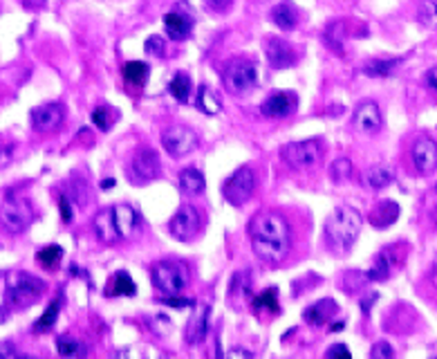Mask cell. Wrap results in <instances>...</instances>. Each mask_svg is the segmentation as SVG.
I'll return each mask as SVG.
<instances>
[{
  "mask_svg": "<svg viewBox=\"0 0 437 359\" xmlns=\"http://www.w3.org/2000/svg\"><path fill=\"white\" fill-rule=\"evenodd\" d=\"M251 250L267 265H281L292 250V232L287 220L276 211L258 214L249 223Z\"/></svg>",
  "mask_w": 437,
  "mask_h": 359,
  "instance_id": "cell-1",
  "label": "cell"
},
{
  "mask_svg": "<svg viewBox=\"0 0 437 359\" xmlns=\"http://www.w3.org/2000/svg\"><path fill=\"white\" fill-rule=\"evenodd\" d=\"M361 225H364V218L355 207H337L325 220V245H328V250L337 256L348 254L352 245L357 243Z\"/></svg>",
  "mask_w": 437,
  "mask_h": 359,
  "instance_id": "cell-2",
  "label": "cell"
},
{
  "mask_svg": "<svg viewBox=\"0 0 437 359\" xmlns=\"http://www.w3.org/2000/svg\"><path fill=\"white\" fill-rule=\"evenodd\" d=\"M151 281L164 294H182L191 281L189 265L182 261H160L151 268Z\"/></svg>",
  "mask_w": 437,
  "mask_h": 359,
  "instance_id": "cell-3",
  "label": "cell"
},
{
  "mask_svg": "<svg viewBox=\"0 0 437 359\" xmlns=\"http://www.w3.org/2000/svg\"><path fill=\"white\" fill-rule=\"evenodd\" d=\"M222 86L229 95H245L258 86V66L251 59H234L222 70Z\"/></svg>",
  "mask_w": 437,
  "mask_h": 359,
  "instance_id": "cell-4",
  "label": "cell"
},
{
  "mask_svg": "<svg viewBox=\"0 0 437 359\" xmlns=\"http://www.w3.org/2000/svg\"><path fill=\"white\" fill-rule=\"evenodd\" d=\"M45 285L41 279H36L32 274L25 272H14L7 276V290H5V303L16 308L30 306L32 301H36L45 292Z\"/></svg>",
  "mask_w": 437,
  "mask_h": 359,
  "instance_id": "cell-5",
  "label": "cell"
},
{
  "mask_svg": "<svg viewBox=\"0 0 437 359\" xmlns=\"http://www.w3.org/2000/svg\"><path fill=\"white\" fill-rule=\"evenodd\" d=\"M256 191V173L251 167H240L222 184V196L234 207H243Z\"/></svg>",
  "mask_w": 437,
  "mask_h": 359,
  "instance_id": "cell-6",
  "label": "cell"
},
{
  "mask_svg": "<svg viewBox=\"0 0 437 359\" xmlns=\"http://www.w3.org/2000/svg\"><path fill=\"white\" fill-rule=\"evenodd\" d=\"M321 155H323V149L319 140L290 142L281 149L283 162L292 169H310L321 160Z\"/></svg>",
  "mask_w": 437,
  "mask_h": 359,
  "instance_id": "cell-7",
  "label": "cell"
},
{
  "mask_svg": "<svg viewBox=\"0 0 437 359\" xmlns=\"http://www.w3.org/2000/svg\"><path fill=\"white\" fill-rule=\"evenodd\" d=\"M160 176V155L153 149H139L126 167V178L130 184H148Z\"/></svg>",
  "mask_w": 437,
  "mask_h": 359,
  "instance_id": "cell-8",
  "label": "cell"
},
{
  "mask_svg": "<svg viewBox=\"0 0 437 359\" xmlns=\"http://www.w3.org/2000/svg\"><path fill=\"white\" fill-rule=\"evenodd\" d=\"M198 144H200V137L189 126L175 124L162 131V146L173 158H184V155H189L191 151L198 149Z\"/></svg>",
  "mask_w": 437,
  "mask_h": 359,
  "instance_id": "cell-9",
  "label": "cell"
},
{
  "mask_svg": "<svg viewBox=\"0 0 437 359\" xmlns=\"http://www.w3.org/2000/svg\"><path fill=\"white\" fill-rule=\"evenodd\" d=\"M202 229V214L198 207L193 205H184L182 209H178V214H175L169 220V234L175 238V241H193L195 236L200 234Z\"/></svg>",
  "mask_w": 437,
  "mask_h": 359,
  "instance_id": "cell-10",
  "label": "cell"
},
{
  "mask_svg": "<svg viewBox=\"0 0 437 359\" xmlns=\"http://www.w3.org/2000/svg\"><path fill=\"white\" fill-rule=\"evenodd\" d=\"M34 220V209L25 198H9L3 205V229L9 234H21Z\"/></svg>",
  "mask_w": 437,
  "mask_h": 359,
  "instance_id": "cell-11",
  "label": "cell"
},
{
  "mask_svg": "<svg viewBox=\"0 0 437 359\" xmlns=\"http://www.w3.org/2000/svg\"><path fill=\"white\" fill-rule=\"evenodd\" d=\"M413 167L420 176H431L437 169V142L429 135L417 137L413 149H411Z\"/></svg>",
  "mask_w": 437,
  "mask_h": 359,
  "instance_id": "cell-12",
  "label": "cell"
},
{
  "mask_svg": "<svg viewBox=\"0 0 437 359\" xmlns=\"http://www.w3.org/2000/svg\"><path fill=\"white\" fill-rule=\"evenodd\" d=\"M395 250H397V245H390L375 256L373 268L366 272L368 281H386V279H390V274L395 272V268H399V265L404 263L406 252H395Z\"/></svg>",
  "mask_w": 437,
  "mask_h": 359,
  "instance_id": "cell-13",
  "label": "cell"
},
{
  "mask_svg": "<svg viewBox=\"0 0 437 359\" xmlns=\"http://www.w3.org/2000/svg\"><path fill=\"white\" fill-rule=\"evenodd\" d=\"M381 110L375 101H361L352 115V126L361 135H377L381 131Z\"/></svg>",
  "mask_w": 437,
  "mask_h": 359,
  "instance_id": "cell-14",
  "label": "cell"
},
{
  "mask_svg": "<svg viewBox=\"0 0 437 359\" xmlns=\"http://www.w3.org/2000/svg\"><path fill=\"white\" fill-rule=\"evenodd\" d=\"M32 126L36 133H52L63 124L65 119V108L63 104H45L32 110Z\"/></svg>",
  "mask_w": 437,
  "mask_h": 359,
  "instance_id": "cell-15",
  "label": "cell"
},
{
  "mask_svg": "<svg viewBox=\"0 0 437 359\" xmlns=\"http://www.w3.org/2000/svg\"><path fill=\"white\" fill-rule=\"evenodd\" d=\"M265 54H267V61H269V68L274 70H285V68H292L296 63V50L292 48L290 43L283 41V39H267L265 43Z\"/></svg>",
  "mask_w": 437,
  "mask_h": 359,
  "instance_id": "cell-16",
  "label": "cell"
},
{
  "mask_svg": "<svg viewBox=\"0 0 437 359\" xmlns=\"http://www.w3.org/2000/svg\"><path fill=\"white\" fill-rule=\"evenodd\" d=\"M296 104H299V99H296L294 92H274V95H269L263 106H260V113L269 119H283L287 115H292L296 110Z\"/></svg>",
  "mask_w": 437,
  "mask_h": 359,
  "instance_id": "cell-17",
  "label": "cell"
},
{
  "mask_svg": "<svg viewBox=\"0 0 437 359\" xmlns=\"http://www.w3.org/2000/svg\"><path fill=\"white\" fill-rule=\"evenodd\" d=\"M209 315H211L209 303L195 308V312L191 315L189 324H187V330H184V339H187L189 346H198V344L204 342L207 330H209Z\"/></svg>",
  "mask_w": 437,
  "mask_h": 359,
  "instance_id": "cell-18",
  "label": "cell"
},
{
  "mask_svg": "<svg viewBox=\"0 0 437 359\" xmlns=\"http://www.w3.org/2000/svg\"><path fill=\"white\" fill-rule=\"evenodd\" d=\"M92 229H95V236L99 238V241L106 243V245H113L117 241H122L117 223H115V209L113 207L101 211V214L95 218V223H92Z\"/></svg>",
  "mask_w": 437,
  "mask_h": 359,
  "instance_id": "cell-19",
  "label": "cell"
},
{
  "mask_svg": "<svg viewBox=\"0 0 437 359\" xmlns=\"http://www.w3.org/2000/svg\"><path fill=\"white\" fill-rule=\"evenodd\" d=\"M115 209V223L119 229V236H122V241H128V238H133L139 229V214L130 207V205H117Z\"/></svg>",
  "mask_w": 437,
  "mask_h": 359,
  "instance_id": "cell-20",
  "label": "cell"
},
{
  "mask_svg": "<svg viewBox=\"0 0 437 359\" xmlns=\"http://www.w3.org/2000/svg\"><path fill=\"white\" fill-rule=\"evenodd\" d=\"M337 310L339 308H337V301L334 299H321V301H316L314 306L303 310V319L312 326H325L334 315H337Z\"/></svg>",
  "mask_w": 437,
  "mask_h": 359,
  "instance_id": "cell-21",
  "label": "cell"
},
{
  "mask_svg": "<svg viewBox=\"0 0 437 359\" xmlns=\"http://www.w3.org/2000/svg\"><path fill=\"white\" fill-rule=\"evenodd\" d=\"M164 30H166V34H169V39L184 41V39H189L191 32H193V21L184 14L169 12L164 16Z\"/></svg>",
  "mask_w": 437,
  "mask_h": 359,
  "instance_id": "cell-22",
  "label": "cell"
},
{
  "mask_svg": "<svg viewBox=\"0 0 437 359\" xmlns=\"http://www.w3.org/2000/svg\"><path fill=\"white\" fill-rule=\"evenodd\" d=\"M397 218H399V205L393 200H384L368 214V223L377 229H386L393 223H397Z\"/></svg>",
  "mask_w": 437,
  "mask_h": 359,
  "instance_id": "cell-23",
  "label": "cell"
},
{
  "mask_svg": "<svg viewBox=\"0 0 437 359\" xmlns=\"http://www.w3.org/2000/svg\"><path fill=\"white\" fill-rule=\"evenodd\" d=\"M104 294L108 299H113V297H135L137 285L126 272H117L115 276H110V281L106 283Z\"/></svg>",
  "mask_w": 437,
  "mask_h": 359,
  "instance_id": "cell-24",
  "label": "cell"
},
{
  "mask_svg": "<svg viewBox=\"0 0 437 359\" xmlns=\"http://www.w3.org/2000/svg\"><path fill=\"white\" fill-rule=\"evenodd\" d=\"M272 21L281 27V30L290 32L296 27V23H299V9L294 7L292 0H283V3H278L272 9Z\"/></svg>",
  "mask_w": 437,
  "mask_h": 359,
  "instance_id": "cell-25",
  "label": "cell"
},
{
  "mask_svg": "<svg viewBox=\"0 0 437 359\" xmlns=\"http://www.w3.org/2000/svg\"><path fill=\"white\" fill-rule=\"evenodd\" d=\"M323 43L328 45L332 52L343 54V43H346V21H332L325 25Z\"/></svg>",
  "mask_w": 437,
  "mask_h": 359,
  "instance_id": "cell-26",
  "label": "cell"
},
{
  "mask_svg": "<svg viewBox=\"0 0 437 359\" xmlns=\"http://www.w3.org/2000/svg\"><path fill=\"white\" fill-rule=\"evenodd\" d=\"M180 191L184 196H200L204 191V176L193 167L184 169L180 173Z\"/></svg>",
  "mask_w": 437,
  "mask_h": 359,
  "instance_id": "cell-27",
  "label": "cell"
},
{
  "mask_svg": "<svg viewBox=\"0 0 437 359\" xmlns=\"http://www.w3.org/2000/svg\"><path fill=\"white\" fill-rule=\"evenodd\" d=\"M122 75H124L128 86L142 88L146 84V79H148V66L144 61H128V63H124Z\"/></svg>",
  "mask_w": 437,
  "mask_h": 359,
  "instance_id": "cell-28",
  "label": "cell"
},
{
  "mask_svg": "<svg viewBox=\"0 0 437 359\" xmlns=\"http://www.w3.org/2000/svg\"><path fill=\"white\" fill-rule=\"evenodd\" d=\"M393 180H395L393 171H390L388 167H384V164H375V167H370L366 171V184L370 189H384Z\"/></svg>",
  "mask_w": 437,
  "mask_h": 359,
  "instance_id": "cell-29",
  "label": "cell"
},
{
  "mask_svg": "<svg viewBox=\"0 0 437 359\" xmlns=\"http://www.w3.org/2000/svg\"><path fill=\"white\" fill-rule=\"evenodd\" d=\"M191 77L187 75V72H178L171 84H169V92L180 101V104H187V101L191 99Z\"/></svg>",
  "mask_w": 437,
  "mask_h": 359,
  "instance_id": "cell-30",
  "label": "cell"
},
{
  "mask_svg": "<svg viewBox=\"0 0 437 359\" xmlns=\"http://www.w3.org/2000/svg\"><path fill=\"white\" fill-rule=\"evenodd\" d=\"M399 63L402 59H373L364 66V72L368 77H390Z\"/></svg>",
  "mask_w": 437,
  "mask_h": 359,
  "instance_id": "cell-31",
  "label": "cell"
},
{
  "mask_svg": "<svg viewBox=\"0 0 437 359\" xmlns=\"http://www.w3.org/2000/svg\"><path fill=\"white\" fill-rule=\"evenodd\" d=\"M254 312L256 315H263V312L274 315V312H278V288H267L265 292H260L254 299Z\"/></svg>",
  "mask_w": 437,
  "mask_h": 359,
  "instance_id": "cell-32",
  "label": "cell"
},
{
  "mask_svg": "<svg viewBox=\"0 0 437 359\" xmlns=\"http://www.w3.org/2000/svg\"><path fill=\"white\" fill-rule=\"evenodd\" d=\"M195 106L198 110H202L204 115H218L220 113V101L213 95V90L209 86H200L198 88V99H195Z\"/></svg>",
  "mask_w": 437,
  "mask_h": 359,
  "instance_id": "cell-33",
  "label": "cell"
},
{
  "mask_svg": "<svg viewBox=\"0 0 437 359\" xmlns=\"http://www.w3.org/2000/svg\"><path fill=\"white\" fill-rule=\"evenodd\" d=\"M57 353L61 357H68V359H79V357H86V346L74 337H59L57 339Z\"/></svg>",
  "mask_w": 437,
  "mask_h": 359,
  "instance_id": "cell-34",
  "label": "cell"
},
{
  "mask_svg": "<svg viewBox=\"0 0 437 359\" xmlns=\"http://www.w3.org/2000/svg\"><path fill=\"white\" fill-rule=\"evenodd\" d=\"M61 259H63V247H59V245H48V247H43V250L36 252V261L48 270L57 268Z\"/></svg>",
  "mask_w": 437,
  "mask_h": 359,
  "instance_id": "cell-35",
  "label": "cell"
},
{
  "mask_svg": "<svg viewBox=\"0 0 437 359\" xmlns=\"http://www.w3.org/2000/svg\"><path fill=\"white\" fill-rule=\"evenodd\" d=\"M59 308H61V301H52L50 308L43 312L39 317V321L34 324V333H48V330L57 324V317H59Z\"/></svg>",
  "mask_w": 437,
  "mask_h": 359,
  "instance_id": "cell-36",
  "label": "cell"
},
{
  "mask_svg": "<svg viewBox=\"0 0 437 359\" xmlns=\"http://www.w3.org/2000/svg\"><path fill=\"white\" fill-rule=\"evenodd\" d=\"M352 176V162L348 158H339V160H334L330 164V178L332 182H337V184H343V182H348Z\"/></svg>",
  "mask_w": 437,
  "mask_h": 359,
  "instance_id": "cell-37",
  "label": "cell"
},
{
  "mask_svg": "<svg viewBox=\"0 0 437 359\" xmlns=\"http://www.w3.org/2000/svg\"><path fill=\"white\" fill-rule=\"evenodd\" d=\"M113 119H117V113L110 110V106H99L92 110V124H95L101 133H106L113 126Z\"/></svg>",
  "mask_w": 437,
  "mask_h": 359,
  "instance_id": "cell-38",
  "label": "cell"
},
{
  "mask_svg": "<svg viewBox=\"0 0 437 359\" xmlns=\"http://www.w3.org/2000/svg\"><path fill=\"white\" fill-rule=\"evenodd\" d=\"M417 18L426 27H437V0H420Z\"/></svg>",
  "mask_w": 437,
  "mask_h": 359,
  "instance_id": "cell-39",
  "label": "cell"
},
{
  "mask_svg": "<svg viewBox=\"0 0 437 359\" xmlns=\"http://www.w3.org/2000/svg\"><path fill=\"white\" fill-rule=\"evenodd\" d=\"M70 200H74V205H79V207H86L88 205V200H90V189H88V184L86 180H72L70 182Z\"/></svg>",
  "mask_w": 437,
  "mask_h": 359,
  "instance_id": "cell-40",
  "label": "cell"
},
{
  "mask_svg": "<svg viewBox=\"0 0 437 359\" xmlns=\"http://www.w3.org/2000/svg\"><path fill=\"white\" fill-rule=\"evenodd\" d=\"M368 281V276L366 274H359L357 270H352V272H348L346 276H343V285H346V292H355L357 288H361V285H364Z\"/></svg>",
  "mask_w": 437,
  "mask_h": 359,
  "instance_id": "cell-41",
  "label": "cell"
},
{
  "mask_svg": "<svg viewBox=\"0 0 437 359\" xmlns=\"http://www.w3.org/2000/svg\"><path fill=\"white\" fill-rule=\"evenodd\" d=\"M370 357H373V359H393L395 357V351L390 348L388 342H377L373 346V351H370Z\"/></svg>",
  "mask_w": 437,
  "mask_h": 359,
  "instance_id": "cell-42",
  "label": "cell"
},
{
  "mask_svg": "<svg viewBox=\"0 0 437 359\" xmlns=\"http://www.w3.org/2000/svg\"><path fill=\"white\" fill-rule=\"evenodd\" d=\"M157 303H164V306H171V308H184V306H193V299H184L180 294H166L164 299H157Z\"/></svg>",
  "mask_w": 437,
  "mask_h": 359,
  "instance_id": "cell-43",
  "label": "cell"
},
{
  "mask_svg": "<svg viewBox=\"0 0 437 359\" xmlns=\"http://www.w3.org/2000/svg\"><path fill=\"white\" fill-rule=\"evenodd\" d=\"M146 52L148 54H155V57H164V48H166V43L162 36H151V39L146 41Z\"/></svg>",
  "mask_w": 437,
  "mask_h": 359,
  "instance_id": "cell-44",
  "label": "cell"
},
{
  "mask_svg": "<svg viewBox=\"0 0 437 359\" xmlns=\"http://www.w3.org/2000/svg\"><path fill=\"white\" fill-rule=\"evenodd\" d=\"M59 209H61L63 223L68 225L70 220H72V207H70V198H68V196H61V198H59Z\"/></svg>",
  "mask_w": 437,
  "mask_h": 359,
  "instance_id": "cell-45",
  "label": "cell"
},
{
  "mask_svg": "<svg viewBox=\"0 0 437 359\" xmlns=\"http://www.w3.org/2000/svg\"><path fill=\"white\" fill-rule=\"evenodd\" d=\"M325 357H348L350 359V351H348V346L334 344V346L328 348V351H325Z\"/></svg>",
  "mask_w": 437,
  "mask_h": 359,
  "instance_id": "cell-46",
  "label": "cell"
},
{
  "mask_svg": "<svg viewBox=\"0 0 437 359\" xmlns=\"http://www.w3.org/2000/svg\"><path fill=\"white\" fill-rule=\"evenodd\" d=\"M231 3H234V0H207L209 9H213V12H218V14L227 12V9L231 7Z\"/></svg>",
  "mask_w": 437,
  "mask_h": 359,
  "instance_id": "cell-47",
  "label": "cell"
},
{
  "mask_svg": "<svg viewBox=\"0 0 437 359\" xmlns=\"http://www.w3.org/2000/svg\"><path fill=\"white\" fill-rule=\"evenodd\" d=\"M229 359H238V357H245V359H251L254 357V353L247 351V348H231V351L227 353Z\"/></svg>",
  "mask_w": 437,
  "mask_h": 359,
  "instance_id": "cell-48",
  "label": "cell"
},
{
  "mask_svg": "<svg viewBox=\"0 0 437 359\" xmlns=\"http://www.w3.org/2000/svg\"><path fill=\"white\" fill-rule=\"evenodd\" d=\"M426 86H429L431 90H437V66L426 72Z\"/></svg>",
  "mask_w": 437,
  "mask_h": 359,
  "instance_id": "cell-49",
  "label": "cell"
},
{
  "mask_svg": "<svg viewBox=\"0 0 437 359\" xmlns=\"http://www.w3.org/2000/svg\"><path fill=\"white\" fill-rule=\"evenodd\" d=\"M21 3L27 7V9H41L45 5V0H21Z\"/></svg>",
  "mask_w": 437,
  "mask_h": 359,
  "instance_id": "cell-50",
  "label": "cell"
},
{
  "mask_svg": "<svg viewBox=\"0 0 437 359\" xmlns=\"http://www.w3.org/2000/svg\"><path fill=\"white\" fill-rule=\"evenodd\" d=\"M431 281H433V285L437 288V263H435V268L431 270Z\"/></svg>",
  "mask_w": 437,
  "mask_h": 359,
  "instance_id": "cell-51",
  "label": "cell"
},
{
  "mask_svg": "<svg viewBox=\"0 0 437 359\" xmlns=\"http://www.w3.org/2000/svg\"><path fill=\"white\" fill-rule=\"evenodd\" d=\"M113 184H115V182H113V180H110V178H108V180L104 182V189H110V187H113Z\"/></svg>",
  "mask_w": 437,
  "mask_h": 359,
  "instance_id": "cell-52",
  "label": "cell"
}]
</instances>
